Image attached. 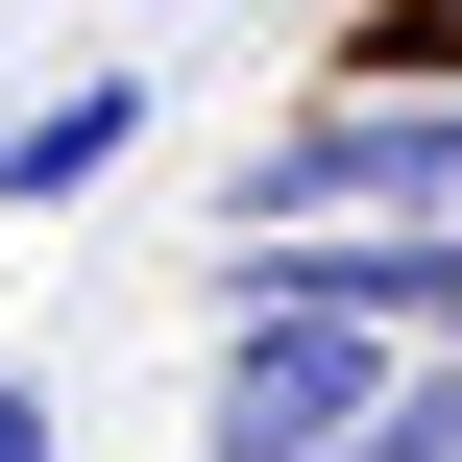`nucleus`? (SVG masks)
<instances>
[{
	"instance_id": "f257e3e1",
	"label": "nucleus",
	"mask_w": 462,
	"mask_h": 462,
	"mask_svg": "<svg viewBox=\"0 0 462 462\" xmlns=\"http://www.w3.org/2000/svg\"><path fill=\"white\" fill-rule=\"evenodd\" d=\"M219 219H244V244H390V219H462V97H439V73H341V97H292V122L244 146Z\"/></svg>"
},
{
	"instance_id": "f03ea898",
	"label": "nucleus",
	"mask_w": 462,
	"mask_h": 462,
	"mask_svg": "<svg viewBox=\"0 0 462 462\" xmlns=\"http://www.w3.org/2000/svg\"><path fill=\"white\" fill-rule=\"evenodd\" d=\"M390 390H414V341H390V317L219 292V390H195V439H219V462H365V439H390Z\"/></svg>"
},
{
	"instance_id": "7ed1b4c3",
	"label": "nucleus",
	"mask_w": 462,
	"mask_h": 462,
	"mask_svg": "<svg viewBox=\"0 0 462 462\" xmlns=\"http://www.w3.org/2000/svg\"><path fill=\"white\" fill-rule=\"evenodd\" d=\"M122 122H146L122 73H73V97H24V122H0V219H49V195H97V171H122Z\"/></svg>"
},
{
	"instance_id": "20e7f679",
	"label": "nucleus",
	"mask_w": 462,
	"mask_h": 462,
	"mask_svg": "<svg viewBox=\"0 0 462 462\" xmlns=\"http://www.w3.org/2000/svg\"><path fill=\"white\" fill-rule=\"evenodd\" d=\"M365 462H462V341H414V390H390V439Z\"/></svg>"
},
{
	"instance_id": "39448f33",
	"label": "nucleus",
	"mask_w": 462,
	"mask_h": 462,
	"mask_svg": "<svg viewBox=\"0 0 462 462\" xmlns=\"http://www.w3.org/2000/svg\"><path fill=\"white\" fill-rule=\"evenodd\" d=\"M49 439H73V414H49V390H0V462H49Z\"/></svg>"
}]
</instances>
